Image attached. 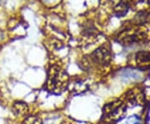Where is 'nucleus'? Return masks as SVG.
<instances>
[{
  "mask_svg": "<svg viewBox=\"0 0 150 124\" xmlns=\"http://www.w3.org/2000/svg\"><path fill=\"white\" fill-rule=\"evenodd\" d=\"M90 58L93 63L99 66L108 65L111 62L112 55L110 49L105 45H102L99 48L95 49L91 54Z\"/></svg>",
  "mask_w": 150,
  "mask_h": 124,
  "instance_id": "obj_3",
  "label": "nucleus"
},
{
  "mask_svg": "<svg viewBox=\"0 0 150 124\" xmlns=\"http://www.w3.org/2000/svg\"><path fill=\"white\" fill-rule=\"evenodd\" d=\"M136 63L141 68H146L150 67V52L141 51L137 53L135 56Z\"/></svg>",
  "mask_w": 150,
  "mask_h": 124,
  "instance_id": "obj_4",
  "label": "nucleus"
},
{
  "mask_svg": "<svg viewBox=\"0 0 150 124\" xmlns=\"http://www.w3.org/2000/svg\"><path fill=\"white\" fill-rule=\"evenodd\" d=\"M129 8V3L127 2V0H121L119 2V4H118L115 7V8H114L115 15L117 17L124 16L128 13Z\"/></svg>",
  "mask_w": 150,
  "mask_h": 124,
  "instance_id": "obj_7",
  "label": "nucleus"
},
{
  "mask_svg": "<svg viewBox=\"0 0 150 124\" xmlns=\"http://www.w3.org/2000/svg\"><path fill=\"white\" fill-rule=\"evenodd\" d=\"M127 101L129 103L133 104V105H139L144 101V97L142 92L137 90V89H134V90H130L128 93H127Z\"/></svg>",
  "mask_w": 150,
  "mask_h": 124,
  "instance_id": "obj_5",
  "label": "nucleus"
},
{
  "mask_svg": "<svg viewBox=\"0 0 150 124\" xmlns=\"http://www.w3.org/2000/svg\"><path fill=\"white\" fill-rule=\"evenodd\" d=\"M22 124H43V121L37 116H29L23 120Z\"/></svg>",
  "mask_w": 150,
  "mask_h": 124,
  "instance_id": "obj_8",
  "label": "nucleus"
},
{
  "mask_svg": "<svg viewBox=\"0 0 150 124\" xmlns=\"http://www.w3.org/2000/svg\"><path fill=\"white\" fill-rule=\"evenodd\" d=\"M12 111L15 116L23 117V116H25L28 113V108L27 104L23 102H16L13 105Z\"/></svg>",
  "mask_w": 150,
  "mask_h": 124,
  "instance_id": "obj_6",
  "label": "nucleus"
},
{
  "mask_svg": "<svg viewBox=\"0 0 150 124\" xmlns=\"http://www.w3.org/2000/svg\"><path fill=\"white\" fill-rule=\"evenodd\" d=\"M103 118L108 122H117L122 119L126 113V104L121 100L108 103L103 108Z\"/></svg>",
  "mask_w": 150,
  "mask_h": 124,
  "instance_id": "obj_2",
  "label": "nucleus"
},
{
  "mask_svg": "<svg viewBox=\"0 0 150 124\" xmlns=\"http://www.w3.org/2000/svg\"><path fill=\"white\" fill-rule=\"evenodd\" d=\"M69 85V76L64 70L58 66H53L48 71L46 88L48 92L60 94L65 91Z\"/></svg>",
  "mask_w": 150,
  "mask_h": 124,
  "instance_id": "obj_1",
  "label": "nucleus"
}]
</instances>
